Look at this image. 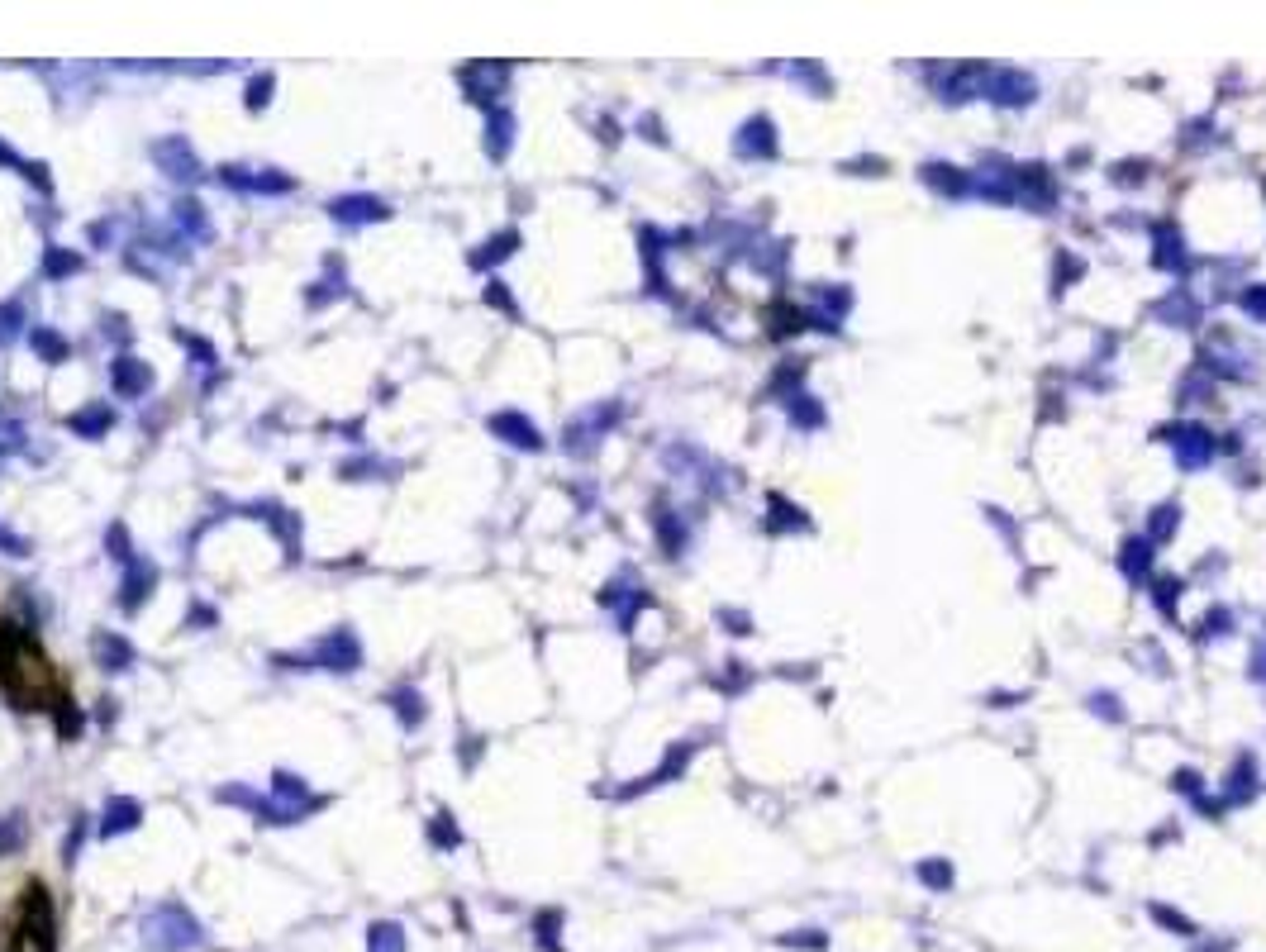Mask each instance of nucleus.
<instances>
[{
    "instance_id": "1",
    "label": "nucleus",
    "mask_w": 1266,
    "mask_h": 952,
    "mask_svg": "<svg viewBox=\"0 0 1266 952\" xmlns=\"http://www.w3.org/2000/svg\"><path fill=\"white\" fill-rule=\"evenodd\" d=\"M0 691L15 710H48V700L58 705L63 696L38 643L20 624H0Z\"/></svg>"
},
{
    "instance_id": "2",
    "label": "nucleus",
    "mask_w": 1266,
    "mask_h": 952,
    "mask_svg": "<svg viewBox=\"0 0 1266 952\" xmlns=\"http://www.w3.org/2000/svg\"><path fill=\"white\" fill-rule=\"evenodd\" d=\"M10 952H53V905L43 886H24V900L10 919Z\"/></svg>"
},
{
    "instance_id": "3",
    "label": "nucleus",
    "mask_w": 1266,
    "mask_h": 952,
    "mask_svg": "<svg viewBox=\"0 0 1266 952\" xmlns=\"http://www.w3.org/2000/svg\"><path fill=\"white\" fill-rule=\"evenodd\" d=\"M144 938L157 952H181L191 943H200V924L186 915V905H162L144 919Z\"/></svg>"
},
{
    "instance_id": "4",
    "label": "nucleus",
    "mask_w": 1266,
    "mask_h": 952,
    "mask_svg": "<svg viewBox=\"0 0 1266 952\" xmlns=\"http://www.w3.org/2000/svg\"><path fill=\"white\" fill-rule=\"evenodd\" d=\"M315 662L320 667H328V671H353L362 662V648H358V638L348 633V628H338V633H328L325 643L315 648Z\"/></svg>"
},
{
    "instance_id": "5",
    "label": "nucleus",
    "mask_w": 1266,
    "mask_h": 952,
    "mask_svg": "<svg viewBox=\"0 0 1266 952\" xmlns=\"http://www.w3.org/2000/svg\"><path fill=\"white\" fill-rule=\"evenodd\" d=\"M505 76H509V67H501V63H496V67H491V63H476V67L462 72V86H467L471 101H486V106H491V101L501 96Z\"/></svg>"
},
{
    "instance_id": "6",
    "label": "nucleus",
    "mask_w": 1266,
    "mask_h": 952,
    "mask_svg": "<svg viewBox=\"0 0 1266 952\" xmlns=\"http://www.w3.org/2000/svg\"><path fill=\"white\" fill-rule=\"evenodd\" d=\"M153 157L167 167V177H200V162H196V152L186 148V139H162V144L153 148Z\"/></svg>"
},
{
    "instance_id": "7",
    "label": "nucleus",
    "mask_w": 1266,
    "mask_h": 952,
    "mask_svg": "<svg viewBox=\"0 0 1266 952\" xmlns=\"http://www.w3.org/2000/svg\"><path fill=\"white\" fill-rule=\"evenodd\" d=\"M328 210H333V220H338V224H371V220H386V205H381L376 195H343V200H333Z\"/></svg>"
},
{
    "instance_id": "8",
    "label": "nucleus",
    "mask_w": 1266,
    "mask_h": 952,
    "mask_svg": "<svg viewBox=\"0 0 1266 952\" xmlns=\"http://www.w3.org/2000/svg\"><path fill=\"white\" fill-rule=\"evenodd\" d=\"M153 582H157L153 562H139V557H134V562H129V572H124V586H119L124 590V595H119V605H124V610H139V605H144V595L153 590Z\"/></svg>"
},
{
    "instance_id": "9",
    "label": "nucleus",
    "mask_w": 1266,
    "mask_h": 952,
    "mask_svg": "<svg viewBox=\"0 0 1266 952\" xmlns=\"http://www.w3.org/2000/svg\"><path fill=\"white\" fill-rule=\"evenodd\" d=\"M219 182L234 186V191H272V195L290 191V177H272V172H257V177H248V167H224V172H219Z\"/></svg>"
},
{
    "instance_id": "10",
    "label": "nucleus",
    "mask_w": 1266,
    "mask_h": 952,
    "mask_svg": "<svg viewBox=\"0 0 1266 952\" xmlns=\"http://www.w3.org/2000/svg\"><path fill=\"white\" fill-rule=\"evenodd\" d=\"M148 386H153L148 363H139V358H119V363H114V391H119V396H144Z\"/></svg>"
},
{
    "instance_id": "11",
    "label": "nucleus",
    "mask_w": 1266,
    "mask_h": 952,
    "mask_svg": "<svg viewBox=\"0 0 1266 952\" xmlns=\"http://www.w3.org/2000/svg\"><path fill=\"white\" fill-rule=\"evenodd\" d=\"M738 152H743V157H771V152H776V129H771V119H753V124L738 134Z\"/></svg>"
},
{
    "instance_id": "12",
    "label": "nucleus",
    "mask_w": 1266,
    "mask_h": 952,
    "mask_svg": "<svg viewBox=\"0 0 1266 952\" xmlns=\"http://www.w3.org/2000/svg\"><path fill=\"white\" fill-rule=\"evenodd\" d=\"M491 434H505L514 448H539V429L529 424V419H519V414H496L491 419Z\"/></svg>"
},
{
    "instance_id": "13",
    "label": "nucleus",
    "mask_w": 1266,
    "mask_h": 952,
    "mask_svg": "<svg viewBox=\"0 0 1266 952\" xmlns=\"http://www.w3.org/2000/svg\"><path fill=\"white\" fill-rule=\"evenodd\" d=\"M91 648H96L101 667H109V671H119V667H129V662H134V648H129L119 633H96V638H91Z\"/></svg>"
},
{
    "instance_id": "14",
    "label": "nucleus",
    "mask_w": 1266,
    "mask_h": 952,
    "mask_svg": "<svg viewBox=\"0 0 1266 952\" xmlns=\"http://www.w3.org/2000/svg\"><path fill=\"white\" fill-rule=\"evenodd\" d=\"M1176 434H1181V462H1186V467H1204L1209 453H1214V448H1209V434L1195 429V424L1191 429H1176Z\"/></svg>"
},
{
    "instance_id": "15",
    "label": "nucleus",
    "mask_w": 1266,
    "mask_h": 952,
    "mask_svg": "<svg viewBox=\"0 0 1266 952\" xmlns=\"http://www.w3.org/2000/svg\"><path fill=\"white\" fill-rule=\"evenodd\" d=\"M509 139H514V119H509L505 110H491V119H486V148H491V157H505Z\"/></svg>"
},
{
    "instance_id": "16",
    "label": "nucleus",
    "mask_w": 1266,
    "mask_h": 952,
    "mask_svg": "<svg viewBox=\"0 0 1266 952\" xmlns=\"http://www.w3.org/2000/svg\"><path fill=\"white\" fill-rule=\"evenodd\" d=\"M262 519L277 529V539H282V543L290 548V557H295V552H300V519H295V514H286V510H277V505H267V510H262Z\"/></svg>"
},
{
    "instance_id": "17",
    "label": "nucleus",
    "mask_w": 1266,
    "mask_h": 952,
    "mask_svg": "<svg viewBox=\"0 0 1266 952\" xmlns=\"http://www.w3.org/2000/svg\"><path fill=\"white\" fill-rule=\"evenodd\" d=\"M139 824V805L134 801H114V805L106 809V824H101V834H124V829H134Z\"/></svg>"
},
{
    "instance_id": "18",
    "label": "nucleus",
    "mask_w": 1266,
    "mask_h": 952,
    "mask_svg": "<svg viewBox=\"0 0 1266 952\" xmlns=\"http://www.w3.org/2000/svg\"><path fill=\"white\" fill-rule=\"evenodd\" d=\"M114 424V414H109V405H91V410H81L72 419V429L76 434H86V439H96L101 429H109Z\"/></svg>"
},
{
    "instance_id": "19",
    "label": "nucleus",
    "mask_w": 1266,
    "mask_h": 952,
    "mask_svg": "<svg viewBox=\"0 0 1266 952\" xmlns=\"http://www.w3.org/2000/svg\"><path fill=\"white\" fill-rule=\"evenodd\" d=\"M367 952H405V933H400V924H371Z\"/></svg>"
},
{
    "instance_id": "20",
    "label": "nucleus",
    "mask_w": 1266,
    "mask_h": 952,
    "mask_svg": "<svg viewBox=\"0 0 1266 952\" xmlns=\"http://www.w3.org/2000/svg\"><path fill=\"white\" fill-rule=\"evenodd\" d=\"M514 243H519V234H496L481 253L471 257V267H486V262H501V257H509L514 253Z\"/></svg>"
},
{
    "instance_id": "21",
    "label": "nucleus",
    "mask_w": 1266,
    "mask_h": 952,
    "mask_svg": "<svg viewBox=\"0 0 1266 952\" xmlns=\"http://www.w3.org/2000/svg\"><path fill=\"white\" fill-rule=\"evenodd\" d=\"M29 343H34V348L43 353V358H48V363H63V358H67V343H63V338H58L53 329H34V333H29Z\"/></svg>"
},
{
    "instance_id": "22",
    "label": "nucleus",
    "mask_w": 1266,
    "mask_h": 952,
    "mask_svg": "<svg viewBox=\"0 0 1266 952\" xmlns=\"http://www.w3.org/2000/svg\"><path fill=\"white\" fill-rule=\"evenodd\" d=\"M76 267H81V257L67 253V248H48V257H43V272H48V277H67Z\"/></svg>"
},
{
    "instance_id": "23",
    "label": "nucleus",
    "mask_w": 1266,
    "mask_h": 952,
    "mask_svg": "<svg viewBox=\"0 0 1266 952\" xmlns=\"http://www.w3.org/2000/svg\"><path fill=\"white\" fill-rule=\"evenodd\" d=\"M58 733H63V738H76V733H81V710L72 705V696H58Z\"/></svg>"
},
{
    "instance_id": "24",
    "label": "nucleus",
    "mask_w": 1266,
    "mask_h": 952,
    "mask_svg": "<svg viewBox=\"0 0 1266 952\" xmlns=\"http://www.w3.org/2000/svg\"><path fill=\"white\" fill-rule=\"evenodd\" d=\"M396 714H400V724L410 729V724H419V719H424V705H419L415 691H396Z\"/></svg>"
},
{
    "instance_id": "25",
    "label": "nucleus",
    "mask_w": 1266,
    "mask_h": 952,
    "mask_svg": "<svg viewBox=\"0 0 1266 952\" xmlns=\"http://www.w3.org/2000/svg\"><path fill=\"white\" fill-rule=\"evenodd\" d=\"M177 224H181V229H191L196 238L205 234V220H200V205H196V200H181V205H177Z\"/></svg>"
},
{
    "instance_id": "26",
    "label": "nucleus",
    "mask_w": 1266,
    "mask_h": 952,
    "mask_svg": "<svg viewBox=\"0 0 1266 952\" xmlns=\"http://www.w3.org/2000/svg\"><path fill=\"white\" fill-rule=\"evenodd\" d=\"M267 101H272V76L262 72V76H253V81H248V110H262Z\"/></svg>"
},
{
    "instance_id": "27",
    "label": "nucleus",
    "mask_w": 1266,
    "mask_h": 952,
    "mask_svg": "<svg viewBox=\"0 0 1266 952\" xmlns=\"http://www.w3.org/2000/svg\"><path fill=\"white\" fill-rule=\"evenodd\" d=\"M429 839H434L438 847H458V824H453L448 814H438L434 829H429Z\"/></svg>"
},
{
    "instance_id": "28",
    "label": "nucleus",
    "mask_w": 1266,
    "mask_h": 952,
    "mask_svg": "<svg viewBox=\"0 0 1266 952\" xmlns=\"http://www.w3.org/2000/svg\"><path fill=\"white\" fill-rule=\"evenodd\" d=\"M1143 562H1148V543H1128L1123 548V572L1128 577H1143Z\"/></svg>"
},
{
    "instance_id": "29",
    "label": "nucleus",
    "mask_w": 1266,
    "mask_h": 952,
    "mask_svg": "<svg viewBox=\"0 0 1266 952\" xmlns=\"http://www.w3.org/2000/svg\"><path fill=\"white\" fill-rule=\"evenodd\" d=\"M20 320H24V310H20V305H5V310H0V343H10V338H15Z\"/></svg>"
},
{
    "instance_id": "30",
    "label": "nucleus",
    "mask_w": 1266,
    "mask_h": 952,
    "mask_svg": "<svg viewBox=\"0 0 1266 952\" xmlns=\"http://www.w3.org/2000/svg\"><path fill=\"white\" fill-rule=\"evenodd\" d=\"M109 543H114V557H119V562H124V567H129V562H134V552H129V539H124V529H119V524H114V529H109Z\"/></svg>"
},
{
    "instance_id": "31",
    "label": "nucleus",
    "mask_w": 1266,
    "mask_h": 952,
    "mask_svg": "<svg viewBox=\"0 0 1266 952\" xmlns=\"http://www.w3.org/2000/svg\"><path fill=\"white\" fill-rule=\"evenodd\" d=\"M486 300H491L496 310H514V300L505 295V281H491V286H486Z\"/></svg>"
},
{
    "instance_id": "32",
    "label": "nucleus",
    "mask_w": 1266,
    "mask_h": 952,
    "mask_svg": "<svg viewBox=\"0 0 1266 952\" xmlns=\"http://www.w3.org/2000/svg\"><path fill=\"white\" fill-rule=\"evenodd\" d=\"M552 929H557V915H543L539 919V943L543 948H557V933H552Z\"/></svg>"
},
{
    "instance_id": "33",
    "label": "nucleus",
    "mask_w": 1266,
    "mask_h": 952,
    "mask_svg": "<svg viewBox=\"0 0 1266 952\" xmlns=\"http://www.w3.org/2000/svg\"><path fill=\"white\" fill-rule=\"evenodd\" d=\"M20 834H24V824H20V819H10V824L0 829V852H10V847L20 843Z\"/></svg>"
},
{
    "instance_id": "34",
    "label": "nucleus",
    "mask_w": 1266,
    "mask_h": 952,
    "mask_svg": "<svg viewBox=\"0 0 1266 952\" xmlns=\"http://www.w3.org/2000/svg\"><path fill=\"white\" fill-rule=\"evenodd\" d=\"M0 548L10 552V557H24V552H29V543H24V539H15V534H5V529H0Z\"/></svg>"
},
{
    "instance_id": "35",
    "label": "nucleus",
    "mask_w": 1266,
    "mask_h": 952,
    "mask_svg": "<svg viewBox=\"0 0 1266 952\" xmlns=\"http://www.w3.org/2000/svg\"><path fill=\"white\" fill-rule=\"evenodd\" d=\"M0 162H10V167H24V162H20V157H15V152H10L5 144H0ZM24 177H38V182H43V167H34V172L24 167Z\"/></svg>"
},
{
    "instance_id": "36",
    "label": "nucleus",
    "mask_w": 1266,
    "mask_h": 952,
    "mask_svg": "<svg viewBox=\"0 0 1266 952\" xmlns=\"http://www.w3.org/2000/svg\"><path fill=\"white\" fill-rule=\"evenodd\" d=\"M919 877L934 881V886H947V867H919Z\"/></svg>"
},
{
    "instance_id": "37",
    "label": "nucleus",
    "mask_w": 1266,
    "mask_h": 952,
    "mask_svg": "<svg viewBox=\"0 0 1266 952\" xmlns=\"http://www.w3.org/2000/svg\"><path fill=\"white\" fill-rule=\"evenodd\" d=\"M1247 310H1252V315H1266V291H1252V295H1247Z\"/></svg>"
}]
</instances>
